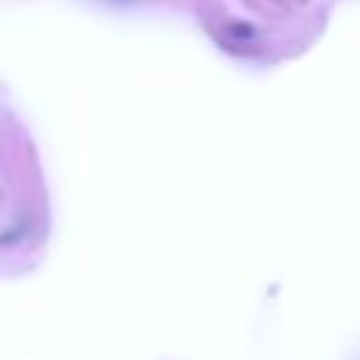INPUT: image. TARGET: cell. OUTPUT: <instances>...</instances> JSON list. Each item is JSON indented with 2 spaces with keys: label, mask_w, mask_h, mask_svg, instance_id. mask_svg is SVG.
<instances>
[]
</instances>
